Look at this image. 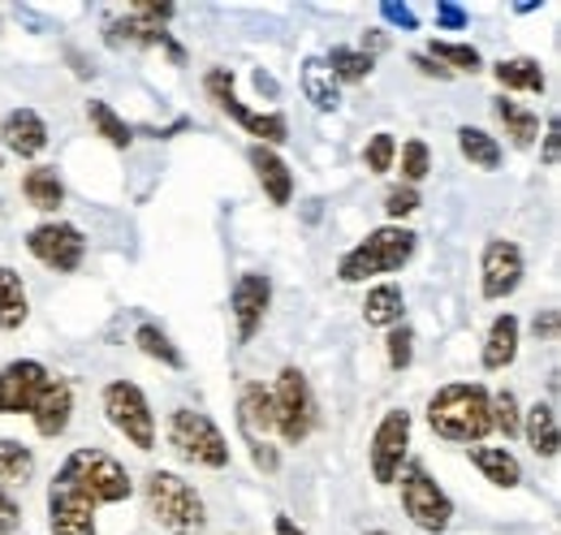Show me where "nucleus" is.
I'll use <instances>...</instances> for the list:
<instances>
[{
    "instance_id": "f257e3e1",
    "label": "nucleus",
    "mask_w": 561,
    "mask_h": 535,
    "mask_svg": "<svg viewBox=\"0 0 561 535\" xmlns=\"http://www.w3.org/2000/svg\"><path fill=\"white\" fill-rule=\"evenodd\" d=\"M427 423L440 441L480 445L492 432V394L484 385H445L427 401Z\"/></svg>"
},
{
    "instance_id": "f03ea898",
    "label": "nucleus",
    "mask_w": 561,
    "mask_h": 535,
    "mask_svg": "<svg viewBox=\"0 0 561 535\" xmlns=\"http://www.w3.org/2000/svg\"><path fill=\"white\" fill-rule=\"evenodd\" d=\"M142 501H147V514L169 535L208 532V505L195 492V483H186L178 470H151L142 479Z\"/></svg>"
},
{
    "instance_id": "7ed1b4c3",
    "label": "nucleus",
    "mask_w": 561,
    "mask_h": 535,
    "mask_svg": "<svg viewBox=\"0 0 561 535\" xmlns=\"http://www.w3.org/2000/svg\"><path fill=\"white\" fill-rule=\"evenodd\" d=\"M415 242H420V238H415L407 225H380V229H371L363 242H354L351 251L342 255L337 276H342L346 285H358V281L398 272V268L415 255Z\"/></svg>"
},
{
    "instance_id": "20e7f679",
    "label": "nucleus",
    "mask_w": 561,
    "mask_h": 535,
    "mask_svg": "<svg viewBox=\"0 0 561 535\" xmlns=\"http://www.w3.org/2000/svg\"><path fill=\"white\" fill-rule=\"evenodd\" d=\"M57 475L70 488H78L95 510L100 505H117V501H126L135 492V479L126 475V467L113 454H104V449H73Z\"/></svg>"
},
{
    "instance_id": "39448f33",
    "label": "nucleus",
    "mask_w": 561,
    "mask_h": 535,
    "mask_svg": "<svg viewBox=\"0 0 561 535\" xmlns=\"http://www.w3.org/2000/svg\"><path fill=\"white\" fill-rule=\"evenodd\" d=\"M164 436H169V449L195 467L225 470L229 467V441L225 432L211 423L204 410H191V406H178L164 423Z\"/></svg>"
},
{
    "instance_id": "423d86ee",
    "label": "nucleus",
    "mask_w": 561,
    "mask_h": 535,
    "mask_svg": "<svg viewBox=\"0 0 561 535\" xmlns=\"http://www.w3.org/2000/svg\"><path fill=\"white\" fill-rule=\"evenodd\" d=\"M104 414L108 423L135 445L142 454L156 449V414H151V401L142 394L135 380H108L104 385Z\"/></svg>"
},
{
    "instance_id": "0eeeda50",
    "label": "nucleus",
    "mask_w": 561,
    "mask_h": 535,
    "mask_svg": "<svg viewBox=\"0 0 561 535\" xmlns=\"http://www.w3.org/2000/svg\"><path fill=\"white\" fill-rule=\"evenodd\" d=\"M273 410H277V432L285 445H302L316 428V394L307 385V376L298 367H280L277 376V389H273Z\"/></svg>"
},
{
    "instance_id": "6e6552de",
    "label": "nucleus",
    "mask_w": 561,
    "mask_h": 535,
    "mask_svg": "<svg viewBox=\"0 0 561 535\" xmlns=\"http://www.w3.org/2000/svg\"><path fill=\"white\" fill-rule=\"evenodd\" d=\"M402 510H407V519L427 535L449 532V523H454V501H449V492H445L420 463H411V467L402 470Z\"/></svg>"
},
{
    "instance_id": "1a4fd4ad",
    "label": "nucleus",
    "mask_w": 561,
    "mask_h": 535,
    "mask_svg": "<svg viewBox=\"0 0 561 535\" xmlns=\"http://www.w3.org/2000/svg\"><path fill=\"white\" fill-rule=\"evenodd\" d=\"M204 91H208V100L225 113V117H233L242 130L255 134L264 147H273V143H285V138H289V122H285L280 113H255V109H247V104L233 95V73H229V69H208Z\"/></svg>"
},
{
    "instance_id": "9d476101",
    "label": "nucleus",
    "mask_w": 561,
    "mask_h": 535,
    "mask_svg": "<svg viewBox=\"0 0 561 535\" xmlns=\"http://www.w3.org/2000/svg\"><path fill=\"white\" fill-rule=\"evenodd\" d=\"M407 449H411V410L393 406V410H385V419L371 432V475H376V483H398Z\"/></svg>"
},
{
    "instance_id": "9b49d317",
    "label": "nucleus",
    "mask_w": 561,
    "mask_h": 535,
    "mask_svg": "<svg viewBox=\"0 0 561 535\" xmlns=\"http://www.w3.org/2000/svg\"><path fill=\"white\" fill-rule=\"evenodd\" d=\"M26 251L53 272H78L82 255H87V238L78 225H66V220H44L26 234Z\"/></svg>"
},
{
    "instance_id": "f8f14e48",
    "label": "nucleus",
    "mask_w": 561,
    "mask_h": 535,
    "mask_svg": "<svg viewBox=\"0 0 561 535\" xmlns=\"http://www.w3.org/2000/svg\"><path fill=\"white\" fill-rule=\"evenodd\" d=\"M53 372L39 358H13L0 367V414H31Z\"/></svg>"
},
{
    "instance_id": "ddd939ff",
    "label": "nucleus",
    "mask_w": 561,
    "mask_h": 535,
    "mask_svg": "<svg viewBox=\"0 0 561 535\" xmlns=\"http://www.w3.org/2000/svg\"><path fill=\"white\" fill-rule=\"evenodd\" d=\"M523 247L510 242V238H492L484 247V260H480V289L489 303L510 298L518 285H523Z\"/></svg>"
},
{
    "instance_id": "4468645a",
    "label": "nucleus",
    "mask_w": 561,
    "mask_h": 535,
    "mask_svg": "<svg viewBox=\"0 0 561 535\" xmlns=\"http://www.w3.org/2000/svg\"><path fill=\"white\" fill-rule=\"evenodd\" d=\"M273 303V281L264 272H242L233 294H229V311H233V329H238V345H247L251 337L260 333L264 316Z\"/></svg>"
},
{
    "instance_id": "2eb2a0df",
    "label": "nucleus",
    "mask_w": 561,
    "mask_h": 535,
    "mask_svg": "<svg viewBox=\"0 0 561 535\" xmlns=\"http://www.w3.org/2000/svg\"><path fill=\"white\" fill-rule=\"evenodd\" d=\"M48 532L53 535H95V505L70 488L61 475L48 483Z\"/></svg>"
},
{
    "instance_id": "dca6fc26",
    "label": "nucleus",
    "mask_w": 561,
    "mask_h": 535,
    "mask_svg": "<svg viewBox=\"0 0 561 535\" xmlns=\"http://www.w3.org/2000/svg\"><path fill=\"white\" fill-rule=\"evenodd\" d=\"M0 143H4L13 156L35 160V156L48 147V126H44V117H39L35 109H13V113H4V122H0Z\"/></svg>"
},
{
    "instance_id": "f3484780",
    "label": "nucleus",
    "mask_w": 561,
    "mask_h": 535,
    "mask_svg": "<svg viewBox=\"0 0 561 535\" xmlns=\"http://www.w3.org/2000/svg\"><path fill=\"white\" fill-rule=\"evenodd\" d=\"M238 428L247 441H264L268 432H277V410H273V389H264L260 380H247L238 389Z\"/></svg>"
},
{
    "instance_id": "a211bd4d",
    "label": "nucleus",
    "mask_w": 561,
    "mask_h": 535,
    "mask_svg": "<svg viewBox=\"0 0 561 535\" xmlns=\"http://www.w3.org/2000/svg\"><path fill=\"white\" fill-rule=\"evenodd\" d=\"M31 419H35V432H39V436L57 441V436L70 428V419H73V389H70V380L53 376V380H48V389H44V394H39V401H35Z\"/></svg>"
},
{
    "instance_id": "6ab92c4d",
    "label": "nucleus",
    "mask_w": 561,
    "mask_h": 535,
    "mask_svg": "<svg viewBox=\"0 0 561 535\" xmlns=\"http://www.w3.org/2000/svg\"><path fill=\"white\" fill-rule=\"evenodd\" d=\"M247 160H251V169H255V178H260L264 195L277 203V207H285V203L294 200V173H289V164L280 160L273 147L255 143V147L247 151Z\"/></svg>"
},
{
    "instance_id": "aec40b11",
    "label": "nucleus",
    "mask_w": 561,
    "mask_h": 535,
    "mask_svg": "<svg viewBox=\"0 0 561 535\" xmlns=\"http://www.w3.org/2000/svg\"><path fill=\"white\" fill-rule=\"evenodd\" d=\"M518 337H523V325L518 316H496L489 329V341H484V372H505L514 358H518Z\"/></svg>"
},
{
    "instance_id": "412c9836",
    "label": "nucleus",
    "mask_w": 561,
    "mask_h": 535,
    "mask_svg": "<svg viewBox=\"0 0 561 535\" xmlns=\"http://www.w3.org/2000/svg\"><path fill=\"white\" fill-rule=\"evenodd\" d=\"M402 311H407L402 285L385 281V285H371V289H367V303H363V320H367L371 329H398V325H402Z\"/></svg>"
},
{
    "instance_id": "4be33fe9",
    "label": "nucleus",
    "mask_w": 561,
    "mask_h": 535,
    "mask_svg": "<svg viewBox=\"0 0 561 535\" xmlns=\"http://www.w3.org/2000/svg\"><path fill=\"white\" fill-rule=\"evenodd\" d=\"M527 445L540 454V458H558L561 449V428H558V406L553 401H536L527 410Z\"/></svg>"
},
{
    "instance_id": "5701e85b",
    "label": "nucleus",
    "mask_w": 561,
    "mask_h": 535,
    "mask_svg": "<svg viewBox=\"0 0 561 535\" xmlns=\"http://www.w3.org/2000/svg\"><path fill=\"white\" fill-rule=\"evenodd\" d=\"M471 463L480 467V475L489 479L492 488H518V479H523L518 458L510 449H501V445H476L471 449Z\"/></svg>"
},
{
    "instance_id": "b1692460",
    "label": "nucleus",
    "mask_w": 561,
    "mask_h": 535,
    "mask_svg": "<svg viewBox=\"0 0 561 535\" xmlns=\"http://www.w3.org/2000/svg\"><path fill=\"white\" fill-rule=\"evenodd\" d=\"M492 78H496L505 91H531V95H545V87H549V78H545L540 61H531V57L496 61V66H492Z\"/></svg>"
},
{
    "instance_id": "393cba45",
    "label": "nucleus",
    "mask_w": 561,
    "mask_h": 535,
    "mask_svg": "<svg viewBox=\"0 0 561 535\" xmlns=\"http://www.w3.org/2000/svg\"><path fill=\"white\" fill-rule=\"evenodd\" d=\"M26 316H31V298H26L22 276L13 268H0V329L13 333L26 325Z\"/></svg>"
},
{
    "instance_id": "a878e982",
    "label": "nucleus",
    "mask_w": 561,
    "mask_h": 535,
    "mask_svg": "<svg viewBox=\"0 0 561 535\" xmlns=\"http://www.w3.org/2000/svg\"><path fill=\"white\" fill-rule=\"evenodd\" d=\"M302 91H307V100H311L320 113H333V109L342 104V87H337V78L329 73V66H324L320 57H307V61H302Z\"/></svg>"
},
{
    "instance_id": "bb28decb",
    "label": "nucleus",
    "mask_w": 561,
    "mask_h": 535,
    "mask_svg": "<svg viewBox=\"0 0 561 535\" xmlns=\"http://www.w3.org/2000/svg\"><path fill=\"white\" fill-rule=\"evenodd\" d=\"M492 113H496V122L505 126V134H510V143L514 147H531L536 143V134H540V117L531 113V109H523L518 100H492Z\"/></svg>"
},
{
    "instance_id": "cd10ccee",
    "label": "nucleus",
    "mask_w": 561,
    "mask_h": 535,
    "mask_svg": "<svg viewBox=\"0 0 561 535\" xmlns=\"http://www.w3.org/2000/svg\"><path fill=\"white\" fill-rule=\"evenodd\" d=\"M22 195H26L31 207H39V212H57V207L66 203V182L57 178V169L39 164V169H31V173L22 178Z\"/></svg>"
},
{
    "instance_id": "c85d7f7f",
    "label": "nucleus",
    "mask_w": 561,
    "mask_h": 535,
    "mask_svg": "<svg viewBox=\"0 0 561 535\" xmlns=\"http://www.w3.org/2000/svg\"><path fill=\"white\" fill-rule=\"evenodd\" d=\"M458 151H462L476 169H489V173L501 164V143H496L489 130H480V126H462V130H458Z\"/></svg>"
},
{
    "instance_id": "c756f323",
    "label": "nucleus",
    "mask_w": 561,
    "mask_h": 535,
    "mask_svg": "<svg viewBox=\"0 0 561 535\" xmlns=\"http://www.w3.org/2000/svg\"><path fill=\"white\" fill-rule=\"evenodd\" d=\"M135 345H139L147 358H156V363H164V367H173V372L186 367L182 350L169 341V333H164L160 325H139V329H135Z\"/></svg>"
},
{
    "instance_id": "7c9ffc66",
    "label": "nucleus",
    "mask_w": 561,
    "mask_h": 535,
    "mask_svg": "<svg viewBox=\"0 0 561 535\" xmlns=\"http://www.w3.org/2000/svg\"><path fill=\"white\" fill-rule=\"evenodd\" d=\"M87 122L95 126V134H100L104 143H113V147H122V151L135 143V130H130V126L113 113V104H104V100H91V104H87Z\"/></svg>"
},
{
    "instance_id": "2f4dec72",
    "label": "nucleus",
    "mask_w": 561,
    "mask_h": 535,
    "mask_svg": "<svg viewBox=\"0 0 561 535\" xmlns=\"http://www.w3.org/2000/svg\"><path fill=\"white\" fill-rule=\"evenodd\" d=\"M427 57H432L436 66H445L449 73H480V69H484L480 53H476L471 44H449V39H432Z\"/></svg>"
},
{
    "instance_id": "473e14b6",
    "label": "nucleus",
    "mask_w": 561,
    "mask_h": 535,
    "mask_svg": "<svg viewBox=\"0 0 561 535\" xmlns=\"http://www.w3.org/2000/svg\"><path fill=\"white\" fill-rule=\"evenodd\" d=\"M35 475V454L22 441L0 436V483H26Z\"/></svg>"
},
{
    "instance_id": "72a5a7b5",
    "label": "nucleus",
    "mask_w": 561,
    "mask_h": 535,
    "mask_svg": "<svg viewBox=\"0 0 561 535\" xmlns=\"http://www.w3.org/2000/svg\"><path fill=\"white\" fill-rule=\"evenodd\" d=\"M324 66H329V73H333L337 82H363L376 61H371V53H358V48H333V53L324 57Z\"/></svg>"
},
{
    "instance_id": "f704fd0d",
    "label": "nucleus",
    "mask_w": 561,
    "mask_h": 535,
    "mask_svg": "<svg viewBox=\"0 0 561 535\" xmlns=\"http://www.w3.org/2000/svg\"><path fill=\"white\" fill-rule=\"evenodd\" d=\"M393 160H398V138L385 130L371 134V143L363 147V164H367V173H389Z\"/></svg>"
},
{
    "instance_id": "c9c22d12",
    "label": "nucleus",
    "mask_w": 561,
    "mask_h": 535,
    "mask_svg": "<svg viewBox=\"0 0 561 535\" xmlns=\"http://www.w3.org/2000/svg\"><path fill=\"white\" fill-rule=\"evenodd\" d=\"M427 169H432V151H427V143H423V138H411V143L402 147V182L415 186V182L427 178Z\"/></svg>"
},
{
    "instance_id": "e433bc0d",
    "label": "nucleus",
    "mask_w": 561,
    "mask_h": 535,
    "mask_svg": "<svg viewBox=\"0 0 561 535\" xmlns=\"http://www.w3.org/2000/svg\"><path fill=\"white\" fill-rule=\"evenodd\" d=\"M492 428H496V432H505V436H514V432L523 428V414H518V398H514L510 389L492 398Z\"/></svg>"
},
{
    "instance_id": "4c0bfd02",
    "label": "nucleus",
    "mask_w": 561,
    "mask_h": 535,
    "mask_svg": "<svg viewBox=\"0 0 561 535\" xmlns=\"http://www.w3.org/2000/svg\"><path fill=\"white\" fill-rule=\"evenodd\" d=\"M389 367L393 372H407L411 367V358H415V337H411V329L407 325H398V329H389Z\"/></svg>"
},
{
    "instance_id": "58836bf2",
    "label": "nucleus",
    "mask_w": 561,
    "mask_h": 535,
    "mask_svg": "<svg viewBox=\"0 0 561 535\" xmlns=\"http://www.w3.org/2000/svg\"><path fill=\"white\" fill-rule=\"evenodd\" d=\"M420 207V191L415 186H393L389 195H385V212L393 216V220H402V216H411Z\"/></svg>"
},
{
    "instance_id": "ea45409f",
    "label": "nucleus",
    "mask_w": 561,
    "mask_h": 535,
    "mask_svg": "<svg viewBox=\"0 0 561 535\" xmlns=\"http://www.w3.org/2000/svg\"><path fill=\"white\" fill-rule=\"evenodd\" d=\"M380 18H385L389 26H402V31H420V18H415V9H411V4L385 0V4H380Z\"/></svg>"
},
{
    "instance_id": "a19ab883",
    "label": "nucleus",
    "mask_w": 561,
    "mask_h": 535,
    "mask_svg": "<svg viewBox=\"0 0 561 535\" xmlns=\"http://www.w3.org/2000/svg\"><path fill=\"white\" fill-rule=\"evenodd\" d=\"M126 13L139 18V22H151V26H164V22L178 13V4H147V0H135Z\"/></svg>"
},
{
    "instance_id": "79ce46f5",
    "label": "nucleus",
    "mask_w": 561,
    "mask_h": 535,
    "mask_svg": "<svg viewBox=\"0 0 561 535\" xmlns=\"http://www.w3.org/2000/svg\"><path fill=\"white\" fill-rule=\"evenodd\" d=\"M436 26H445V31H462V26H467V9L454 4V0H436Z\"/></svg>"
},
{
    "instance_id": "37998d69",
    "label": "nucleus",
    "mask_w": 561,
    "mask_h": 535,
    "mask_svg": "<svg viewBox=\"0 0 561 535\" xmlns=\"http://www.w3.org/2000/svg\"><path fill=\"white\" fill-rule=\"evenodd\" d=\"M22 527V505L0 488V535H13Z\"/></svg>"
},
{
    "instance_id": "c03bdc74",
    "label": "nucleus",
    "mask_w": 561,
    "mask_h": 535,
    "mask_svg": "<svg viewBox=\"0 0 561 535\" xmlns=\"http://www.w3.org/2000/svg\"><path fill=\"white\" fill-rule=\"evenodd\" d=\"M558 151H561V122L549 117V130H545V164H558Z\"/></svg>"
},
{
    "instance_id": "a18cd8bd",
    "label": "nucleus",
    "mask_w": 561,
    "mask_h": 535,
    "mask_svg": "<svg viewBox=\"0 0 561 535\" xmlns=\"http://www.w3.org/2000/svg\"><path fill=\"white\" fill-rule=\"evenodd\" d=\"M411 66H420V73H427V78H440V82H449V78H454L445 66H436L427 53H415V57H411Z\"/></svg>"
},
{
    "instance_id": "49530a36",
    "label": "nucleus",
    "mask_w": 561,
    "mask_h": 535,
    "mask_svg": "<svg viewBox=\"0 0 561 535\" xmlns=\"http://www.w3.org/2000/svg\"><path fill=\"white\" fill-rule=\"evenodd\" d=\"M273 532L277 535H307L294 519H289V514H277V519H273Z\"/></svg>"
},
{
    "instance_id": "de8ad7c7",
    "label": "nucleus",
    "mask_w": 561,
    "mask_h": 535,
    "mask_svg": "<svg viewBox=\"0 0 561 535\" xmlns=\"http://www.w3.org/2000/svg\"><path fill=\"white\" fill-rule=\"evenodd\" d=\"M558 329V311H549L545 320H536V333H553Z\"/></svg>"
},
{
    "instance_id": "09e8293b",
    "label": "nucleus",
    "mask_w": 561,
    "mask_h": 535,
    "mask_svg": "<svg viewBox=\"0 0 561 535\" xmlns=\"http://www.w3.org/2000/svg\"><path fill=\"white\" fill-rule=\"evenodd\" d=\"M255 87H260V95H264V91H277V82H273V78H268V73H264V69H260V73H255Z\"/></svg>"
},
{
    "instance_id": "8fccbe9b",
    "label": "nucleus",
    "mask_w": 561,
    "mask_h": 535,
    "mask_svg": "<svg viewBox=\"0 0 561 535\" xmlns=\"http://www.w3.org/2000/svg\"><path fill=\"white\" fill-rule=\"evenodd\" d=\"M367 535H389V532H367Z\"/></svg>"
}]
</instances>
